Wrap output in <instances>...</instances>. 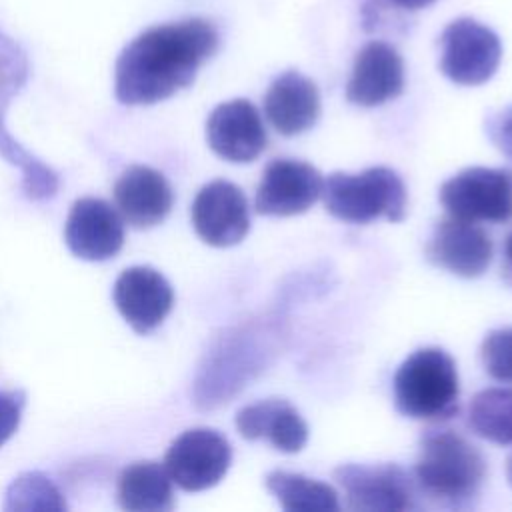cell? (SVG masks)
Masks as SVG:
<instances>
[{
  "label": "cell",
  "instance_id": "1",
  "mask_svg": "<svg viewBox=\"0 0 512 512\" xmlns=\"http://www.w3.org/2000/svg\"><path fill=\"white\" fill-rule=\"evenodd\" d=\"M216 48L218 32L204 18H186L144 30L116 60V100L126 106H142L170 98L192 84Z\"/></svg>",
  "mask_w": 512,
  "mask_h": 512
},
{
  "label": "cell",
  "instance_id": "2",
  "mask_svg": "<svg viewBox=\"0 0 512 512\" xmlns=\"http://www.w3.org/2000/svg\"><path fill=\"white\" fill-rule=\"evenodd\" d=\"M280 336L278 322L268 318L248 320L216 336L194 378V404L212 410L234 398L272 362Z\"/></svg>",
  "mask_w": 512,
  "mask_h": 512
},
{
  "label": "cell",
  "instance_id": "3",
  "mask_svg": "<svg viewBox=\"0 0 512 512\" xmlns=\"http://www.w3.org/2000/svg\"><path fill=\"white\" fill-rule=\"evenodd\" d=\"M486 474L480 450L452 430H434L422 438L414 466V484L444 506H466L478 496Z\"/></svg>",
  "mask_w": 512,
  "mask_h": 512
},
{
  "label": "cell",
  "instance_id": "4",
  "mask_svg": "<svg viewBox=\"0 0 512 512\" xmlns=\"http://www.w3.org/2000/svg\"><path fill=\"white\" fill-rule=\"evenodd\" d=\"M394 404L414 420H444L458 410V370L442 348L412 352L394 374Z\"/></svg>",
  "mask_w": 512,
  "mask_h": 512
},
{
  "label": "cell",
  "instance_id": "5",
  "mask_svg": "<svg viewBox=\"0 0 512 512\" xmlns=\"http://www.w3.org/2000/svg\"><path fill=\"white\" fill-rule=\"evenodd\" d=\"M322 196L334 218L354 224L376 218L398 222L404 218L408 204L402 178L386 166H374L358 174L334 172L324 180Z\"/></svg>",
  "mask_w": 512,
  "mask_h": 512
},
{
  "label": "cell",
  "instance_id": "6",
  "mask_svg": "<svg viewBox=\"0 0 512 512\" xmlns=\"http://www.w3.org/2000/svg\"><path fill=\"white\" fill-rule=\"evenodd\" d=\"M28 80L24 50L0 32V156L22 172V190L30 200H50L58 190V174L28 152L8 130L6 112Z\"/></svg>",
  "mask_w": 512,
  "mask_h": 512
},
{
  "label": "cell",
  "instance_id": "7",
  "mask_svg": "<svg viewBox=\"0 0 512 512\" xmlns=\"http://www.w3.org/2000/svg\"><path fill=\"white\" fill-rule=\"evenodd\" d=\"M448 216L468 222H506L512 218V174L502 168L472 166L440 188Z\"/></svg>",
  "mask_w": 512,
  "mask_h": 512
},
{
  "label": "cell",
  "instance_id": "8",
  "mask_svg": "<svg viewBox=\"0 0 512 512\" xmlns=\"http://www.w3.org/2000/svg\"><path fill=\"white\" fill-rule=\"evenodd\" d=\"M500 58V38L478 20L458 18L440 36V70L456 84H484L498 70Z\"/></svg>",
  "mask_w": 512,
  "mask_h": 512
},
{
  "label": "cell",
  "instance_id": "9",
  "mask_svg": "<svg viewBox=\"0 0 512 512\" xmlns=\"http://www.w3.org/2000/svg\"><path fill=\"white\" fill-rule=\"evenodd\" d=\"M232 448L212 428L182 432L168 448L164 468L172 482L186 492H200L216 486L230 468Z\"/></svg>",
  "mask_w": 512,
  "mask_h": 512
},
{
  "label": "cell",
  "instance_id": "10",
  "mask_svg": "<svg viewBox=\"0 0 512 512\" xmlns=\"http://www.w3.org/2000/svg\"><path fill=\"white\" fill-rule=\"evenodd\" d=\"M334 480L350 510L400 512L414 506V482L396 464H342Z\"/></svg>",
  "mask_w": 512,
  "mask_h": 512
},
{
  "label": "cell",
  "instance_id": "11",
  "mask_svg": "<svg viewBox=\"0 0 512 512\" xmlns=\"http://www.w3.org/2000/svg\"><path fill=\"white\" fill-rule=\"evenodd\" d=\"M322 188L324 178L312 164L278 158L264 168L254 206L266 216L302 214L322 196Z\"/></svg>",
  "mask_w": 512,
  "mask_h": 512
},
{
  "label": "cell",
  "instance_id": "12",
  "mask_svg": "<svg viewBox=\"0 0 512 512\" xmlns=\"http://www.w3.org/2000/svg\"><path fill=\"white\" fill-rule=\"evenodd\" d=\"M192 226L210 246H234L250 230V212L244 192L228 180L202 186L192 202Z\"/></svg>",
  "mask_w": 512,
  "mask_h": 512
},
{
  "label": "cell",
  "instance_id": "13",
  "mask_svg": "<svg viewBox=\"0 0 512 512\" xmlns=\"http://www.w3.org/2000/svg\"><path fill=\"white\" fill-rule=\"evenodd\" d=\"M64 242L82 260L102 262L118 254L124 244V220L116 208L100 198H80L72 204Z\"/></svg>",
  "mask_w": 512,
  "mask_h": 512
},
{
  "label": "cell",
  "instance_id": "14",
  "mask_svg": "<svg viewBox=\"0 0 512 512\" xmlns=\"http://www.w3.org/2000/svg\"><path fill=\"white\" fill-rule=\"evenodd\" d=\"M206 140L214 154L236 164L256 160L268 144L260 112L242 98L222 102L210 112Z\"/></svg>",
  "mask_w": 512,
  "mask_h": 512
},
{
  "label": "cell",
  "instance_id": "15",
  "mask_svg": "<svg viewBox=\"0 0 512 512\" xmlns=\"http://www.w3.org/2000/svg\"><path fill=\"white\" fill-rule=\"evenodd\" d=\"M112 298L122 318L138 334H148L160 326L174 304L170 282L148 266L126 268L114 282Z\"/></svg>",
  "mask_w": 512,
  "mask_h": 512
},
{
  "label": "cell",
  "instance_id": "16",
  "mask_svg": "<svg viewBox=\"0 0 512 512\" xmlns=\"http://www.w3.org/2000/svg\"><path fill=\"white\" fill-rule=\"evenodd\" d=\"M426 252L436 266L462 278H478L492 260V240L476 222L450 216L434 226Z\"/></svg>",
  "mask_w": 512,
  "mask_h": 512
},
{
  "label": "cell",
  "instance_id": "17",
  "mask_svg": "<svg viewBox=\"0 0 512 512\" xmlns=\"http://www.w3.org/2000/svg\"><path fill=\"white\" fill-rule=\"evenodd\" d=\"M404 90L402 56L386 42H368L354 58L346 98L358 106H380Z\"/></svg>",
  "mask_w": 512,
  "mask_h": 512
},
{
  "label": "cell",
  "instance_id": "18",
  "mask_svg": "<svg viewBox=\"0 0 512 512\" xmlns=\"http://www.w3.org/2000/svg\"><path fill=\"white\" fill-rule=\"evenodd\" d=\"M116 208L134 228L160 224L172 208V188L164 174L150 166H130L114 186Z\"/></svg>",
  "mask_w": 512,
  "mask_h": 512
},
{
  "label": "cell",
  "instance_id": "19",
  "mask_svg": "<svg viewBox=\"0 0 512 512\" xmlns=\"http://www.w3.org/2000/svg\"><path fill=\"white\" fill-rule=\"evenodd\" d=\"M264 114L282 136H296L312 128L320 116L316 84L296 70L274 78L264 94Z\"/></svg>",
  "mask_w": 512,
  "mask_h": 512
},
{
  "label": "cell",
  "instance_id": "20",
  "mask_svg": "<svg viewBox=\"0 0 512 512\" xmlns=\"http://www.w3.org/2000/svg\"><path fill=\"white\" fill-rule=\"evenodd\" d=\"M236 428L246 440H268L276 450L294 454L308 442V426L298 410L280 398L248 404L236 414Z\"/></svg>",
  "mask_w": 512,
  "mask_h": 512
},
{
  "label": "cell",
  "instance_id": "21",
  "mask_svg": "<svg viewBox=\"0 0 512 512\" xmlns=\"http://www.w3.org/2000/svg\"><path fill=\"white\" fill-rule=\"evenodd\" d=\"M172 478L158 462H134L118 478V502L124 510L166 512L174 508Z\"/></svg>",
  "mask_w": 512,
  "mask_h": 512
},
{
  "label": "cell",
  "instance_id": "22",
  "mask_svg": "<svg viewBox=\"0 0 512 512\" xmlns=\"http://www.w3.org/2000/svg\"><path fill=\"white\" fill-rule=\"evenodd\" d=\"M266 488L290 512H332L340 508L332 486L302 474L274 470L266 476Z\"/></svg>",
  "mask_w": 512,
  "mask_h": 512
},
{
  "label": "cell",
  "instance_id": "23",
  "mask_svg": "<svg viewBox=\"0 0 512 512\" xmlns=\"http://www.w3.org/2000/svg\"><path fill=\"white\" fill-rule=\"evenodd\" d=\"M470 428L488 442L512 444V388L478 392L468 410Z\"/></svg>",
  "mask_w": 512,
  "mask_h": 512
},
{
  "label": "cell",
  "instance_id": "24",
  "mask_svg": "<svg viewBox=\"0 0 512 512\" xmlns=\"http://www.w3.org/2000/svg\"><path fill=\"white\" fill-rule=\"evenodd\" d=\"M4 510L40 512L66 510V502L56 484L40 472H26L14 478L4 496Z\"/></svg>",
  "mask_w": 512,
  "mask_h": 512
},
{
  "label": "cell",
  "instance_id": "25",
  "mask_svg": "<svg viewBox=\"0 0 512 512\" xmlns=\"http://www.w3.org/2000/svg\"><path fill=\"white\" fill-rule=\"evenodd\" d=\"M480 358L494 380L512 384V326L488 332L480 346Z\"/></svg>",
  "mask_w": 512,
  "mask_h": 512
},
{
  "label": "cell",
  "instance_id": "26",
  "mask_svg": "<svg viewBox=\"0 0 512 512\" xmlns=\"http://www.w3.org/2000/svg\"><path fill=\"white\" fill-rule=\"evenodd\" d=\"M24 402H26V396L22 390L0 392V448L18 430Z\"/></svg>",
  "mask_w": 512,
  "mask_h": 512
},
{
  "label": "cell",
  "instance_id": "27",
  "mask_svg": "<svg viewBox=\"0 0 512 512\" xmlns=\"http://www.w3.org/2000/svg\"><path fill=\"white\" fill-rule=\"evenodd\" d=\"M488 136L496 148L512 160V104L488 120Z\"/></svg>",
  "mask_w": 512,
  "mask_h": 512
},
{
  "label": "cell",
  "instance_id": "28",
  "mask_svg": "<svg viewBox=\"0 0 512 512\" xmlns=\"http://www.w3.org/2000/svg\"><path fill=\"white\" fill-rule=\"evenodd\" d=\"M504 272H506L508 280H512V232L508 234V238L504 242Z\"/></svg>",
  "mask_w": 512,
  "mask_h": 512
},
{
  "label": "cell",
  "instance_id": "29",
  "mask_svg": "<svg viewBox=\"0 0 512 512\" xmlns=\"http://www.w3.org/2000/svg\"><path fill=\"white\" fill-rule=\"evenodd\" d=\"M392 2L402 6V8H406V10H420V8L428 6V4H432L434 0H392Z\"/></svg>",
  "mask_w": 512,
  "mask_h": 512
},
{
  "label": "cell",
  "instance_id": "30",
  "mask_svg": "<svg viewBox=\"0 0 512 512\" xmlns=\"http://www.w3.org/2000/svg\"><path fill=\"white\" fill-rule=\"evenodd\" d=\"M506 478H508V482H510V486H512V454H510L508 460H506Z\"/></svg>",
  "mask_w": 512,
  "mask_h": 512
}]
</instances>
